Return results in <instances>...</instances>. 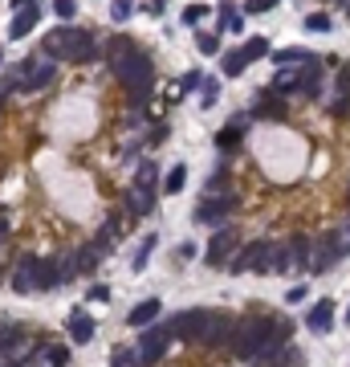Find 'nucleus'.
Returning a JSON list of instances; mask_svg holds the SVG:
<instances>
[{
    "label": "nucleus",
    "mask_w": 350,
    "mask_h": 367,
    "mask_svg": "<svg viewBox=\"0 0 350 367\" xmlns=\"http://www.w3.org/2000/svg\"><path fill=\"white\" fill-rule=\"evenodd\" d=\"M273 331H277V315H273V310H252V315H245L240 322H236L233 339H228V351H233L236 359L252 363Z\"/></svg>",
    "instance_id": "obj_1"
},
{
    "label": "nucleus",
    "mask_w": 350,
    "mask_h": 367,
    "mask_svg": "<svg viewBox=\"0 0 350 367\" xmlns=\"http://www.w3.org/2000/svg\"><path fill=\"white\" fill-rule=\"evenodd\" d=\"M41 53L53 57V62H90L94 53H98V41L94 33H86V29H74V25H57L45 33L41 41Z\"/></svg>",
    "instance_id": "obj_2"
},
{
    "label": "nucleus",
    "mask_w": 350,
    "mask_h": 367,
    "mask_svg": "<svg viewBox=\"0 0 350 367\" xmlns=\"http://www.w3.org/2000/svg\"><path fill=\"white\" fill-rule=\"evenodd\" d=\"M115 78L127 86V90H131V98L143 106V102L151 98V86H155V62H151L143 50H131L115 66Z\"/></svg>",
    "instance_id": "obj_3"
},
{
    "label": "nucleus",
    "mask_w": 350,
    "mask_h": 367,
    "mask_svg": "<svg viewBox=\"0 0 350 367\" xmlns=\"http://www.w3.org/2000/svg\"><path fill=\"white\" fill-rule=\"evenodd\" d=\"M273 257H277V245H273V241H252V245H245V249L228 261V269H233V273H245V269H252V273H273Z\"/></svg>",
    "instance_id": "obj_4"
},
{
    "label": "nucleus",
    "mask_w": 350,
    "mask_h": 367,
    "mask_svg": "<svg viewBox=\"0 0 350 367\" xmlns=\"http://www.w3.org/2000/svg\"><path fill=\"white\" fill-rule=\"evenodd\" d=\"M233 331H236V318L228 315V310H208V318H204V331H200V347H208V351L228 347Z\"/></svg>",
    "instance_id": "obj_5"
},
{
    "label": "nucleus",
    "mask_w": 350,
    "mask_h": 367,
    "mask_svg": "<svg viewBox=\"0 0 350 367\" xmlns=\"http://www.w3.org/2000/svg\"><path fill=\"white\" fill-rule=\"evenodd\" d=\"M233 213H236V196H233V192H212V196H204V201L196 204V217H192V220H196V225H216V229H220Z\"/></svg>",
    "instance_id": "obj_6"
},
{
    "label": "nucleus",
    "mask_w": 350,
    "mask_h": 367,
    "mask_svg": "<svg viewBox=\"0 0 350 367\" xmlns=\"http://www.w3.org/2000/svg\"><path fill=\"white\" fill-rule=\"evenodd\" d=\"M167 343H171L167 322H159V327H143V339L134 343V347H139V359H143V367H155V363H159V359L167 355Z\"/></svg>",
    "instance_id": "obj_7"
},
{
    "label": "nucleus",
    "mask_w": 350,
    "mask_h": 367,
    "mask_svg": "<svg viewBox=\"0 0 350 367\" xmlns=\"http://www.w3.org/2000/svg\"><path fill=\"white\" fill-rule=\"evenodd\" d=\"M204 318H208V310H180V315L167 318V331H171V339H180V343H200Z\"/></svg>",
    "instance_id": "obj_8"
},
{
    "label": "nucleus",
    "mask_w": 350,
    "mask_h": 367,
    "mask_svg": "<svg viewBox=\"0 0 350 367\" xmlns=\"http://www.w3.org/2000/svg\"><path fill=\"white\" fill-rule=\"evenodd\" d=\"M57 82V62L45 57V53H37L25 62V90H49Z\"/></svg>",
    "instance_id": "obj_9"
},
{
    "label": "nucleus",
    "mask_w": 350,
    "mask_h": 367,
    "mask_svg": "<svg viewBox=\"0 0 350 367\" xmlns=\"http://www.w3.org/2000/svg\"><path fill=\"white\" fill-rule=\"evenodd\" d=\"M342 257H346V249H342L338 233L330 229V233H326V237H322V241L314 245V261H310V269H314V273H330V269L338 266Z\"/></svg>",
    "instance_id": "obj_10"
},
{
    "label": "nucleus",
    "mask_w": 350,
    "mask_h": 367,
    "mask_svg": "<svg viewBox=\"0 0 350 367\" xmlns=\"http://www.w3.org/2000/svg\"><path fill=\"white\" fill-rule=\"evenodd\" d=\"M233 249H236V229H233V225H220L216 233H212V241H208L204 261L220 269V266H228V261H233Z\"/></svg>",
    "instance_id": "obj_11"
},
{
    "label": "nucleus",
    "mask_w": 350,
    "mask_h": 367,
    "mask_svg": "<svg viewBox=\"0 0 350 367\" xmlns=\"http://www.w3.org/2000/svg\"><path fill=\"white\" fill-rule=\"evenodd\" d=\"M285 261H289V269H310V261H314V241L305 233H293L285 241Z\"/></svg>",
    "instance_id": "obj_12"
},
{
    "label": "nucleus",
    "mask_w": 350,
    "mask_h": 367,
    "mask_svg": "<svg viewBox=\"0 0 350 367\" xmlns=\"http://www.w3.org/2000/svg\"><path fill=\"white\" fill-rule=\"evenodd\" d=\"M37 261H41L37 253H25L17 261V269H13V290L17 294H33L37 290Z\"/></svg>",
    "instance_id": "obj_13"
},
{
    "label": "nucleus",
    "mask_w": 350,
    "mask_h": 367,
    "mask_svg": "<svg viewBox=\"0 0 350 367\" xmlns=\"http://www.w3.org/2000/svg\"><path fill=\"white\" fill-rule=\"evenodd\" d=\"M305 327H310L314 334H326V331H330V327H334V302L330 298H317L314 306L305 310Z\"/></svg>",
    "instance_id": "obj_14"
},
{
    "label": "nucleus",
    "mask_w": 350,
    "mask_h": 367,
    "mask_svg": "<svg viewBox=\"0 0 350 367\" xmlns=\"http://www.w3.org/2000/svg\"><path fill=\"white\" fill-rule=\"evenodd\" d=\"M37 21H41V4H25V9H17V17H13V25H8V37H13V41L29 37L37 29Z\"/></svg>",
    "instance_id": "obj_15"
},
{
    "label": "nucleus",
    "mask_w": 350,
    "mask_h": 367,
    "mask_svg": "<svg viewBox=\"0 0 350 367\" xmlns=\"http://www.w3.org/2000/svg\"><path fill=\"white\" fill-rule=\"evenodd\" d=\"M69 363V347H57V343H45V347L33 351V359L25 367H66Z\"/></svg>",
    "instance_id": "obj_16"
},
{
    "label": "nucleus",
    "mask_w": 350,
    "mask_h": 367,
    "mask_svg": "<svg viewBox=\"0 0 350 367\" xmlns=\"http://www.w3.org/2000/svg\"><path fill=\"white\" fill-rule=\"evenodd\" d=\"M62 282H66L62 261H57V257H41V261H37V290H57Z\"/></svg>",
    "instance_id": "obj_17"
},
{
    "label": "nucleus",
    "mask_w": 350,
    "mask_h": 367,
    "mask_svg": "<svg viewBox=\"0 0 350 367\" xmlns=\"http://www.w3.org/2000/svg\"><path fill=\"white\" fill-rule=\"evenodd\" d=\"M151 208H155V188L134 184L131 192H127V213H131V217H147Z\"/></svg>",
    "instance_id": "obj_18"
},
{
    "label": "nucleus",
    "mask_w": 350,
    "mask_h": 367,
    "mask_svg": "<svg viewBox=\"0 0 350 367\" xmlns=\"http://www.w3.org/2000/svg\"><path fill=\"white\" fill-rule=\"evenodd\" d=\"M273 94H298L301 90V66H277V78H273V86H269Z\"/></svg>",
    "instance_id": "obj_19"
},
{
    "label": "nucleus",
    "mask_w": 350,
    "mask_h": 367,
    "mask_svg": "<svg viewBox=\"0 0 350 367\" xmlns=\"http://www.w3.org/2000/svg\"><path fill=\"white\" fill-rule=\"evenodd\" d=\"M66 327H69V339H74L78 347L94 339V318L86 315V310H74V315H69V322H66Z\"/></svg>",
    "instance_id": "obj_20"
},
{
    "label": "nucleus",
    "mask_w": 350,
    "mask_h": 367,
    "mask_svg": "<svg viewBox=\"0 0 350 367\" xmlns=\"http://www.w3.org/2000/svg\"><path fill=\"white\" fill-rule=\"evenodd\" d=\"M317 90H322V62L310 57V62L301 66V94H305V98H314Z\"/></svg>",
    "instance_id": "obj_21"
},
{
    "label": "nucleus",
    "mask_w": 350,
    "mask_h": 367,
    "mask_svg": "<svg viewBox=\"0 0 350 367\" xmlns=\"http://www.w3.org/2000/svg\"><path fill=\"white\" fill-rule=\"evenodd\" d=\"M155 315H159V298H147V302H139L131 315H127V322L143 331V327H151V322H155Z\"/></svg>",
    "instance_id": "obj_22"
},
{
    "label": "nucleus",
    "mask_w": 350,
    "mask_h": 367,
    "mask_svg": "<svg viewBox=\"0 0 350 367\" xmlns=\"http://www.w3.org/2000/svg\"><path fill=\"white\" fill-rule=\"evenodd\" d=\"M245 66H249V53H245V45H240V50H228L224 57H220V74H224V78L245 74Z\"/></svg>",
    "instance_id": "obj_23"
},
{
    "label": "nucleus",
    "mask_w": 350,
    "mask_h": 367,
    "mask_svg": "<svg viewBox=\"0 0 350 367\" xmlns=\"http://www.w3.org/2000/svg\"><path fill=\"white\" fill-rule=\"evenodd\" d=\"M131 50H139V45H134V41H131L127 33L110 37V41H106V62H110V69H115V66H118V62H122V57H127Z\"/></svg>",
    "instance_id": "obj_24"
},
{
    "label": "nucleus",
    "mask_w": 350,
    "mask_h": 367,
    "mask_svg": "<svg viewBox=\"0 0 350 367\" xmlns=\"http://www.w3.org/2000/svg\"><path fill=\"white\" fill-rule=\"evenodd\" d=\"M216 13H220V33H240V29H245V21H240V9H236L233 0H224Z\"/></svg>",
    "instance_id": "obj_25"
},
{
    "label": "nucleus",
    "mask_w": 350,
    "mask_h": 367,
    "mask_svg": "<svg viewBox=\"0 0 350 367\" xmlns=\"http://www.w3.org/2000/svg\"><path fill=\"white\" fill-rule=\"evenodd\" d=\"M257 115H265V118H285V98H281V94H273V90H265V94L257 98Z\"/></svg>",
    "instance_id": "obj_26"
},
{
    "label": "nucleus",
    "mask_w": 350,
    "mask_h": 367,
    "mask_svg": "<svg viewBox=\"0 0 350 367\" xmlns=\"http://www.w3.org/2000/svg\"><path fill=\"white\" fill-rule=\"evenodd\" d=\"M155 245H159V237H155V233H147L143 241H139V249H134V261H131V269H134V273H143V269H147L151 249H155Z\"/></svg>",
    "instance_id": "obj_27"
},
{
    "label": "nucleus",
    "mask_w": 350,
    "mask_h": 367,
    "mask_svg": "<svg viewBox=\"0 0 350 367\" xmlns=\"http://www.w3.org/2000/svg\"><path fill=\"white\" fill-rule=\"evenodd\" d=\"M269 57H273L277 66H305L314 53H310V50H298V45H293V50H277V53H269Z\"/></svg>",
    "instance_id": "obj_28"
},
{
    "label": "nucleus",
    "mask_w": 350,
    "mask_h": 367,
    "mask_svg": "<svg viewBox=\"0 0 350 367\" xmlns=\"http://www.w3.org/2000/svg\"><path fill=\"white\" fill-rule=\"evenodd\" d=\"M184 184H187V167L184 164H175L171 167V171H167V196H175V192H184Z\"/></svg>",
    "instance_id": "obj_29"
},
{
    "label": "nucleus",
    "mask_w": 350,
    "mask_h": 367,
    "mask_svg": "<svg viewBox=\"0 0 350 367\" xmlns=\"http://www.w3.org/2000/svg\"><path fill=\"white\" fill-rule=\"evenodd\" d=\"M216 147L220 151H236V147H240V131H236L233 123H228L224 131H216Z\"/></svg>",
    "instance_id": "obj_30"
},
{
    "label": "nucleus",
    "mask_w": 350,
    "mask_h": 367,
    "mask_svg": "<svg viewBox=\"0 0 350 367\" xmlns=\"http://www.w3.org/2000/svg\"><path fill=\"white\" fill-rule=\"evenodd\" d=\"M110 367H143V359H139V347H118L115 351V363Z\"/></svg>",
    "instance_id": "obj_31"
},
{
    "label": "nucleus",
    "mask_w": 350,
    "mask_h": 367,
    "mask_svg": "<svg viewBox=\"0 0 350 367\" xmlns=\"http://www.w3.org/2000/svg\"><path fill=\"white\" fill-rule=\"evenodd\" d=\"M305 29H310V33H330L334 29L330 13H310V17H305Z\"/></svg>",
    "instance_id": "obj_32"
},
{
    "label": "nucleus",
    "mask_w": 350,
    "mask_h": 367,
    "mask_svg": "<svg viewBox=\"0 0 350 367\" xmlns=\"http://www.w3.org/2000/svg\"><path fill=\"white\" fill-rule=\"evenodd\" d=\"M208 13H212L208 4H187V9H184V25H192V29H200V21L208 17Z\"/></svg>",
    "instance_id": "obj_33"
},
{
    "label": "nucleus",
    "mask_w": 350,
    "mask_h": 367,
    "mask_svg": "<svg viewBox=\"0 0 350 367\" xmlns=\"http://www.w3.org/2000/svg\"><path fill=\"white\" fill-rule=\"evenodd\" d=\"M245 53H249V62L269 57V41H265V37H249V41H245Z\"/></svg>",
    "instance_id": "obj_34"
},
{
    "label": "nucleus",
    "mask_w": 350,
    "mask_h": 367,
    "mask_svg": "<svg viewBox=\"0 0 350 367\" xmlns=\"http://www.w3.org/2000/svg\"><path fill=\"white\" fill-rule=\"evenodd\" d=\"M196 50L200 53H220V37L216 33H196Z\"/></svg>",
    "instance_id": "obj_35"
},
{
    "label": "nucleus",
    "mask_w": 350,
    "mask_h": 367,
    "mask_svg": "<svg viewBox=\"0 0 350 367\" xmlns=\"http://www.w3.org/2000/svg\"><path fill=\"white\" fill-rule=\"evenodd\" d=\"M53 13H57L62 21H74L78 17V4H74V0H53Z\"/></svg>",
    "instance_id": "obj_36"
},
{
    "label": "nucleus",
    "mask_w": 350,
    "mask_h": 367,
    "mask_svg": "<svg viewBox=\"0 0 350 367\" xmlns=\"http://www.w3.org/2000/svg\"><path fill=\"white\" fill-rule=\"evenodd\" d=\"M216 94H220V82H216V78H204V94H200V102H204V106H212V102H216Z\"/></svg>",
    "instance_id": "obj_37"
},
{
    "label": "nucleus",
    "mask_w": 350,
    "mask_h": 367,
    "mask_svg": "<svg viewBox=\"0 0 350 367\" xmlns=\"http://www.w3.org/2000/svg\"><path fill=\"white\" fill-rule=\"evenodd\" d=\"M155 180H159V167H155V164L139 167V184H143V188H155Z\"/></svg>",
    "instance_id": "obj_38"
},
{
    "label": "nucleus",
    "mask_w": 350,
    "mask_h": 367,
    "mask_svg": "<svg viewBox=\"0 0 350 367\" xmlns=\"http://www.w3.org/2000/svg\"><path fill=\"white\" fill-rule=\"evenodd\" d=\"M334 90H338V98H350V66L338 69V86Z\"/></svg>",
    "instance_id": "obj_39"
},
{
    "label": "nucleus",
    "mask_w": 350,
    "mask_h": 367,
    "mask_svg": "<svg viewBox=\"0 0 350 367\" xmlns=\"http://www.w3.org/2000/svg\"><path fill=\"white\" fill-rule=\"evenodd\" d=\"M273 4H277V0H249V4H245V13H249V17H261V13L273 9Z\"/></svg>",
    "instance_id": "obj_40"
},
{
    "label": "nucleus",
    "mask_w": 350,
    "mask_h": 367,
    "mask_svg": "<svg viewBox=\"0 0 350 367\" xmlns=\"http://www.w3.org/2000/svg\"><path fill=\"white\" fill-rule=\"evenodd\" d=\"M131 9H134L131 0H115V4H110V17H115V21H127V17H131Z\"/></svg>",
    "instance_id": "obj_41"
},
{
    "label": "nucleus",
    "mask_w": 350,
    "mask_h": 367,
    "mask_svg": "<svg viewBox=\"0 0 350 367\" xmlns=\"http://www.w3.org/2000/svg\"><path fill=\"white\" fill-rule=\"evenodd\" d=\"M334 233H338V241H342V249H346V257H350V217L342 220V225H338Z\"/></svg>",
    "instance_id": "obj_42"
},
{
    "label": "nucleus",
    "mask_w": 350,
    "mask_h": 367,
    "mask_svg": "<svg viewBox=\"0 0 350 367\" xmlns=\"http://www.w3.org/2000/svg\"><path fill=\"white\" fill-rule=\"evenodd\" d=\"M86 298H90V302H106V298H110V290H106V286H90V294H86Z\"/></svg>",
    "instance_id": "obj_43"
},
{
    "label": "nucleus",
    "mask_w": 350,
    "mask_h": 367,
    "mask_svg": "<svg viewBox=\"0 0 350 367\" xmlns=\"http://www.w3.org/2000/svg\"><path fill=\"white\" fill-rule=\"evenodd\" d=\"M301 298H305V286H301V282L293 286V290H289V294H285V302H289V306H298Z\"/></svg>",
    "instance_id": "obj_44"
},
{
    "label": "nucleus",
    "mask_w": 350,
    "mask_h": 367,
    "mask_svg": "<svg viewBox=\"0 0 350 367\" xmlns=\"http://www.w3.org/2000/svg\"><path fill=\"white\" fill-rule=\"evenodd\" d=\"M4 233H8V208H0V241H4Z\"/></svg>",
    "instance_id": "obj_45"
},
{
    "label": "nucleus",
    "mask_w": 350,
    "mask_h": 367,
    "mask_svg": "<svg viewBox=\"0 0 350 367\" xmlns=\"http://www.w3.org/2000/svg\"><path fill=\"white\" fill-rule=\"evenodd\" d=\"M25 4H37V0H13V9H25Z\"/></svg>",
    "instance_id": "obj_46"
},
{
    "label": "nucleus",
    "mask_w": 350,
    "mask_h": 367,
    "mask_svg": "<svg viewBox=\"0 0 350 367\" xmlns=\"http://www.w3.org/2000/svg\"><path fill=\"white\" fill-rule=\"evenodd\" d=\"M330 4H346V0H330Z\"/></svg>",
    "instance_id": "obj_47"
},
{
    "label": "nucleus",
    "mask_w": 350,
    "mask_h": 367,
    "mask_svg": "<svg viewBox=\"0 0 350 367\" xmlns=\"http://www.w3.org/2000/svg\"><path fill=\"white\" fill-rule=\"evenodd\" d=\"M342 9H346V13H350V0H346V4H342Z\"/></svg>",
    "instance_id": "obj_48"
},
{
    "label": "nucleus",
    "mask_w": 350,
    "mask_h": 367,
    "mask_svg": "<svg viewBox=\"0 0 350 367\" xmlns=\"http://www.w3.org/2000/svg\"><path fill=\"white\" fill-rule=\"evenodd\" d=\"M0 62H4V50H0Z\"/></svg>",
    "instance_id": "obj_49"
},
{
    "label": "nucleus",
    "mask_w": 350,
    "mask_h": 367,
    "mask_svg": "<svg viewBox=\"0 0 350 367\" xmlns=\"http://www.w3.org/2000/svg\"><path fill=\"white\" fill-rule=\"evenodd\" d=\"M346 322H350V310H346Z\"/></svg>",
    "instance_id": "obj_50"
}]
</instances>
